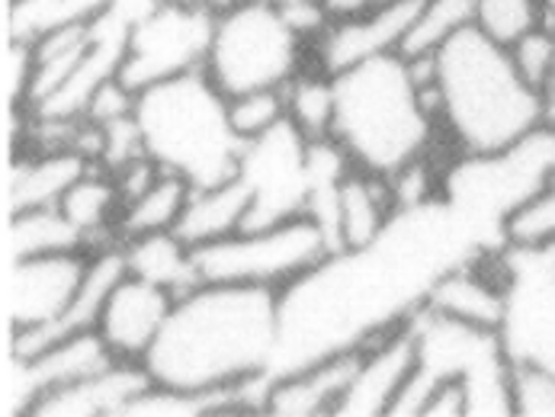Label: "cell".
I'll use <instances>...</instances> for the list:
<instances>
[{"instance_id":"obj_7","label":"cell","mask_w":555,"mask_h":417,"mask_svg":"<svg viewBox=\"0 0 555 417\" xmlns=\"http://www.w3.org/2000/svg\"><path fill=\"white\" fill-rule=\"evenodd\" d=\"M216 16L219 13L164 0L158 10H152L129 29L119 81L139 93L155 83L206 71Z\"/></svg>"},{"instance_id":"obj_5","label":"cell","mask_w":555,"mask_h":417,"mask_svg":"<svg viewBox=\"0 0 555 417\" xmlns=\"http://www.w3.org/2000/svg\"><path fill=\"white\" fill-rule=\"evenodd\" d=\"M306 39L270 0H238L216 16L206 75L232 100L286 87L299 75Z\"/></svg>"},{"instance_id":"obj_18","label":"cell","mask_w":555,"mask_h":417,"mask_svg":"<svg viewBox=\"0 0 555 417\" xmlns=\"http://www.w3.org/2000/svg\"><path fill=\"white\" fill-rule=\"evenodd\" d=\"M152 386L142 363H109L46 395L29 417H122V408Z\"/></svg>"},{"instance_id":"obj_15","label":"cell","mask_w":555,"mask_h":417,"mask_svg":"<svg viewBox=\"0 0 555 417\" xmlns=\"http://www.w3.org/2000/svg\"><path fill=\"white\" fill-rule=\"evenodd\" d=\"M173 299L177 296L167 292L158 283L126 273L106 296L100 322H96V334L106 343V350L113 353V360L142 363L149 356L152 343L158 340Z\"/></svg>"},{"instance_id":"obj_31","label":"cell","mask_w":555,"mask_h":417,"mask_svg":"<svg viewBox=\"0 0 555 417\" xmlns=\"http://www.w3.org/2000/svg\"><path fill=\"white\" fill-rule=\"evenodd\" d=\"M511 58L517 71L524 75V81L543 93V87L553 81L555 75V26L546 23L533 29L530 36H524L517 45H511Z\"/></svg>"},{"instance_id":"obj_8","label":"cell","mask_w":555,"mask_h":417,"mask_svg":"<svg viewBox=\"0 0 555 417\" xmlns=\"http://www.w3.org/2000/svg\"><path fill=\"white\" fill-rule=\"evenodd\" d=\"M501 266L507 279V315L498 334L507 360L555 373V248L501 245Z\"/></svg>"},{"instance_id":"obj_33","label":"cell","mask_w":555,"mask_h":417,"mask_svg":"<svg viewBox=\"0 0 555 417\" xmlns=\"http://www.w3.org/2000/svg\"><path fill=\"white\" fill-rule=\"evenodd\" d=\"M33 71H36L33 45L3 39V109H20L23 113L29 106Z\"/></svg>"},{"instance_id":"obj_40","label":"cell","mask_w":555,"mask_h":417,"mask_svg":"<svg viewBox=\"0 0 555 417\" xmlns=\"http://www.w3.org/2000/svg\"><path fill=\"white\" fill-rule=\"evenodd\" d=\"M3 3H10V0H3Z\"/></svg>"},{"instance_id":"obj_10","label":"cell","mask_w":555,"mask_h":417,"mask_svg":"<svg viewBox=\"0 0 555 417\" xmlns=\"http://www.w3.org/2000/svg\"><path fill=\"white\" fill-rule=\"evenodd\" d=\"M109 363H116V360L96 331L75 334L62 343L46 347L36 356H10L7 353V363H3V415H33V408L46 395L78 382V379L109 366Z\"/></svg>"},{"instance_id":"obj_3","label":"cell","mask_w":555,"mask_h":417,"mask_svg":"<svg viewBox=\"0 0 555 417\" xmlns=\"http://www.w3.org/2000/svg\"><path fill=\"white\" fill-rule=\"evenodd\" d=\"M434 129V100L417 87L401 52L334 75L331 142L353 167L389 180L427 155Z\"/></svg>"},{"instance_id":"obj_24","label":"cell","mask_w":555,"mask_h":417,"mask_svg":"<svg viewBox=\"0 0 555 417\" xmlns=\"http://www.w3.org/2000/svg\"><path fill=\"white\" fill-rule=\"evenodd\" d=\"M190 190L193 186L183 177L160 170L158 180L142 196H135L132 203L122 206L119 222H116L119 245L122 242H132V238H142V235L173 232L177 222H180V216H183V206L190 199Z\"/></svg>"},{"instance_id":"obj_23","label":"cell","mask_w":555,"mask_h":417,"mask_svg":"<svg viewBox=\"0 0 555 417\" xmlns=\"http://www.w3.org/2000/svg\"><path fill=\"white\" fill-rule=\"evenodd\" d=\"M122 253H126L129 273L158 283L173 296H183L199 283L193 248L183 245L173 232H158V235H142V238L122 242Z\"/></svg>"},{"instance_id":"obj_9","label":"cell","mask_w":555,"mask_h":417,"mask_svg":"<svg viewBox=\"0 0 555 417\" xmlns=\"http://www.w3.org/2000/svg\"><path fill=\"white\" fill-rule=\"evenodd\" d=\"M93 250H62L3 263V325L7 334L59 322L75 302Z\"/></svg>"},{"instance_id":"obj_17","label":"cell","mask_w":555,"mask_h":417,"mask_svg":"<svg viewBox=\"0 0 555 417\" xmlns=\"http://www.w3.org/2000/svg\"><path fill=\"white\" fill-rule=\"evenodd\" d=\"M396 212L389 180L350 165L334 199V253L370 250L386 235Z\"/></svg>"},{"instance_id":"obj_16","label":"cell","mask_w":555,"mask_h":417,"mask_svg":"<svg viewBox=\"0 0 555 417\" xmlns=\"http://www.w3.org/2000/svg\"><path fill=\"white\" fill-rule=\"evenodd\" d=\"M93 165L78 148H13L3 177V216L59 206Z\"/></svg>"},{"instance_id":"obj_28","label":"cell","mask_w":555,"mask_h":417,"mask_svg":"<svg viewBox=\"0 0 555 417\" xmlns=\"http://www.w3.org/2000/svg\"><path fill=\"white\" fill-rule=\"evenodd\" d=\"M473 23L491 42L511 49L533 29L546 26V13L540 0H476Z\"/></svg>"},{"instance_id":"obj_38","label":"cell","mask_w":555,"mask_h":417,"mask_svg":"<svg viewBox=\"0 0 555 417\" xmlns=\"http://www.w3.org/2000/svg\"><path fill=\"white\" fill-rule=\"evenodd\" d=\"M177 3L196 6V10H209V13H222V10H229L232 3H238V0H177Z\"/></svg>"},{"instance_id":"obj_20","label":"cell","mask_w":555,"mask_h":417,"mask_svg":"<svg viewBox=\"0 0 555 417\" xmlns=\"http://www.w3.org/2000/svg\"><path fill=\"white\" fill-rule=\"evenodd\" d=\"M59 209L75 222L80 235L87 238L90 250L119 245L116 222L122 212V196L116 186V177L100 165H93L78 183L62 196Z\"/></svg>"},{"instance_id":"obj_11","label":"cell","mask_w":555,"mask_h":417,"mask_svg":"<svg viewBox=\"0 0 555 417\" xmlns=\"http://www.w3.org/2000/svg\"><path fill=\"white\" fill-rule=\"evenodd\" d=\"M417 309L460 325L501 331L507 315V279L501 266V245L443 270L427 286Z\"/></svg>"},{"instance_id":"obj_30","label":"cell","mask_w":555,"mask_h":417,"mask_svg":"<svg viewBox=\"0 0 555 417\" xmlns=\"http://www.w3.org/2000/svg\"><path fill=\"white\" fill-rule=\"evenodd\" d=\"M511 408L517 417H555V373L511 363Z\"/></svg>"},{"instance_id":"obj_13","label":"cell","mask_w":555,"mask_h":417,"mask_svg":"<svg viewBox=\"0 0 555 417\" xmlns=\"http://www.w3.org/2000/svg\"><path fill=\"white\" fill-rule=\"evenodd\" d=\"M366 343L340 347L312 363L276 373L263 382L260 412L270 417H324L337 415L340 402L360 369Z\"/></svg>"},{"instance_id":"obj_6","label":"cell","mask_w":555,"mask_h":417,"mask_svg":"<svg viewBox=\"0 0 555 417\" xmlns=\"http://www.w3.org/2000/svg\"><path fill=\"white\" fill-rule=\"evenodd\" d=\"M334 253L327 232L309 212L244 229L232 238L193 248L199 283H244L286 292Z\"/></svg>"},{"instance_id":"obj_32","label":"cell","mask_w":555,"mask_h":417,"mask_svg":"<svg viewBox=\"0 0 555 417\" xmlns=\"http://www.w3.org/2000/svg\"><path fill=\"white\" fill-rule=\"evenodd\" d=\"M139 158H149L145 155V142H142V132H139V122H135V113L126 116V119H116V122H106L100 126V155H96V165L109 173L129 167Z\"/></svg>"},{"instance_id":"obj_36","label":"cell","mask_w":555,"mask_h":417,"mask_svg":"<svg viewBox=\"0 0 555 417\" xmlns=\"http://www.w3.org/2000/svg\"><path fill=\"white\" fill-rule=\"evenodd\" d=\"M164 0H109V10L116 13V16H122L126 23H139L142 16H149L152 10H158Z\"/></svg>"},{"instance_id":"obj_26","label":"cell","mask_w":555,"mask_h":417,"mask_svg":"<svg viewBox=\"0 0 555 417\" xmlns=\"http://www.w3.org/2000/svg\"><path fill=\"white\" fill-rule=\"evenodd\" d=\"M473 19H476V0H424L401 45V55L404 58L434 55L447 39L473 26Z\"/></svg>"},{"instance_id":"obj_25","label":"cell","mask_w":555,"mask_h":417,"mask_svg":"<svg viewBox=\"0 0 555 417\" xmlns=\"http://www.w3.org/2000/svg\"><path fill=\"white\" fill-rule=\"evenodd\" d=\"M286 90V119L309 142H327L334 126V78L318 71H299Z\"/></svg>"},{"instance_id":"obj_2","label":"cell","mask_w":555,"mask_h":417,"mask_svg":"<svg viewBox=\"0 0 555 417\" xmlns=\"http://www.w3.org/2000/svg\"><path fill=\"white\" fill-rule=\"evenodd\" d=\"M434 109L460 158L498 155L546 122V100L524 81L511 49L476 23L434 52Z\"/></svg>"},{"instance_id":"obj_39","label":"cell","mask_w":555,"mask_h":417,"mask_svg":"<svg viewBox=\"0 0 555 417\" xmlns=\"http://www.w3.org/2000/svg\"><path fill=\"white\" fill-rule=\"evenodd\" d=\"M540 6H543V13H546V23L555 26V0H540Z\"/></svg>"},{"instance_id":"obj_29","label":"cell","mask_w":555,"mask_h":417,"mask_svg":"<svg viewBox=\"0 0 555 417\" xmlns=\"http://www.w3.org/2000/svg\"><path fill=\"white\" fill-rule=\"evenodd\" d=\"M229 116H232L235 132L250 145L286 122V90L273 87V90H250V93L232 96Z\"/></svg>"},{"instance_id":"obj_14","label":"cell","mask_w":555,"mask_h":417,"mask_svg":"<svg viewBox=\"0 0 555 417\" xmlns=\"http://www.w3.org/2000/svg\"><path fill=\"white\" fill-rule=\"evenodd\" d=\"M417 369V337L411 312L366 340L360 369L340 402V417H386Z\"/></svg>"},{"instance_id":"obj_27","label":"cell","mask_w":555,"mask_h":417,"mask_svg":"<svg viewBox=\"0 0 555 417\" xmlns=\"http://www.w3.org/2000/svg\"><path fill=\"white\" fill-rule=\"evenodd\" d=\"M501 245L520 250L555 248V190H537L501 222Z\"/></svg>"},{"instance_id":"obj_19","label":"cell","mask_w":555,"mask_h":417,"mask_svg":"<svg viewBox=\"0 0 555 417\" xmlns=\"http://www.w3.org/2000/svg\"><path fill=\"white\" fill-rule=\"evenodd\" d=\"M250 212H254V186L244 173H238L229 183L190 190V199L183 206L173 235L190 248H203L244 232Z\"/></svg>"},{"instance_id":"obj_21","label":"cell","mask_w":555,"mask_h":417,"mask_svg":"<svg viewBox=\"0 0 555 417\" xmlns=\"http://www.w3.org/2000/svg\"><path fill=\"white\" fill-rule=\"evenodd\" d=\"M109 0H10L3 3V39L39 42L52 32L93 26Z\"/></svg>"},{"instance_id":"obj_35","label":"cell","mask_w":555,"mask_h":417,"mask_svg":"<svg viewBox=\"0 0 555 417\" xmlns=\"http://www.w3.org/2000/svg\"><path fill=\"white\" fill-rule=\"evenodd\" d=\"M473 415L469 382L463 376H443L430 386L421 417H466Z\"/></svg>"},{"instance_id":"obj_1","label":"cell","mask_w":555,"mask_h":417,"mask_svg":"<svg viewBox=\"0 0 555 417\" xmlns=\"http://www.w3.org/2000/svg\"><path fill=\"white\" fill-rule=\"evenodd\" d=\"M283 292L244 283H196L177 296L142 360L155 386L193 395H244L276 369ZM257 408L260 402L250 399Z\"/></svg>"},{"instance_id":"obj_37","label":"cell","mask_w":555,"mask_h":417,"mask_svg":"<svg viewBox=\"0 0 555 417\" xmlns=\"http://www.w3.org/2000/svg\"><path fill=\"white\" fill-rule=\"evenodd\" d=\"M379 3H383V0H324L331 19L357 16V13H366V10H373V6H379Z\"/></svg>"},{"instance_id":"obj_34","label":"cell","mask_w":555,"mask_h":417,"mask_svg":"<svg viewBox=\"0 0 555 417\" xmlns=\"http://www.w3.org/2000/svg\"><path fill=\"white\" fill-rule=\"evenodd\" d=\"M135 96L139 93L129 90L126 83L119 81V75H116V78L103 81L93 90V96H90V103H87V109H83L80 119H87L93 126H106V122L126 119V116L135 113Z\"/></svg>"},{"instance_id":"obj_12","label":"cell","mask_w":555,"mask_h":417,"mask_svg":"<svg viewBox=\"0 0 555 417\" xmlns=\"http://www.w3.org/2000/svg\"><path fill=\"white\" fill-rule=\"evenodd\" d=\"M421 3L424 0H383L366 13L331 19L315 36L318 68L334 78L370 58L401 52Z\"/></svg>"},{"instance_id":"obj_4","label":"cell","mask_w":555,"mask_h":417,"mask_svg":"<svg viewBox=\"0 0 555 417\" xmlns=\"http://www.w3.org/2000/svg\"><path fill=\"white\" fill-rule=\"evenodd\" d=\"M135 122L145 155L193 190L229 183L244 167L247 142L232 126L229 96L206 71L139 90Z\"/></svg>"},{"instance_id":"obj_22","label":"cell","mask_w":555,"mask_h":417,"mask_svg":"<svg viewBox=\"0 0 555 417\" xmlns=\"http://www.w3.org/2000/svg\"><path fill=\"white\" fill-rule=\"evenodd\" d=\"M62 250H90V245L59 206L26 209V212L7 216V222H3V253H7V260L39 257V253H62Z\"/></svg>"}]
</instances>
